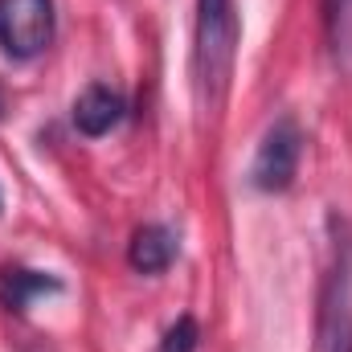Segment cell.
<instances>
[{
	"label": "cell",
	"instance_id": "cell-3",
	"mask_svg": "<svg viewBox=\"0 0 352 352\" xmlns=\"http://www.w3.org/2000/svg\"><path fill=\"white\" fill-rule=\"evenodd\" d=\"M299 156H303V131H299V123L291 115L274 119L266 127L258 152H254L250 184L258 192H287L295 184V173H299Z\"/></svg>",
	"mask_w": 352,
	"mask_h": 352
},
{
	"label": "cell",
	"instance_id": "cell-4",
	"mask_svg": "<svg viewBox=\"0 0 352 352\" xmlns=\"http://www.w3.org/2000/svg\"><path fill=\"white\" fill-rule=\"evenodd\" d=\"M123 119H127V98H123L119 90L102 87V82H90V87L74 98V127H78L87 140L111 135Z\"/></svg>",
	"mask_w": 352,
	"mask_h": 352
},
{
	"label": "cell",
	"instance_id": "cell-7",
	"mask_svg": "<svg viewBox=\"0 0 352 352\" xmlns=\"http://www.w3.org/2000/svg\"><path fill=\"white\" fill-rule=\"evenodd\" d=\"M328 8V45L336 70L352 78V0H324Z\"/></svg>",
	"mask_w": 352,
	"mask_h": 352
},
{
	"label": "cell",
	"instance_id": "cell-5",
	"mask_svg": "<svg viewBox=\"0 0 352 352\" xmlns=\"http://www.w3.org/2000/svg\"><path fill=\"white\" fill-rule=\"evenodd\" d=\"M176 254H180V238H176V230L160 226V221L140 226L127 242V263L140 274H164L176 263Z\"/></svg>",
	"mask_w": 352,
	"mask_h": 352
},
{
	"label": "cell",
	"instance_id": "cell-1",
	"mask_svg": "<svg viewBox=\"0 0 352 352\" xmlns=\"http://www.w3.org/2000/svg\"><path fill=\"white\" fill-rule=\"evenodd\" d=\"M192 78L205 111H217L238 54V12L234 0H197V33H192Z\"/></svg>",
	"mask_w": 352,
	"mask_h": 352
},
{
	"label": "cell",
	"instance_id": "cell-6",
	"mask_svg": "<svg viewBox=\"0 0 352 352\" xmlns=\"http://www.w3.org/2000/svg\"><path fill=\"white\" fill-rule=\"evenodd\" d=\"M62 291V278L50 274V270H33V266H4L0 270V303L8 311H29L33 299L41 295H58Z\"/></svg>",
	"mask_w": 352,
	"mask_h": 352
},
{
	"label": "cell",
	"instance_id": "cell-9",
	"mask_svg": "<svg viewBox=\"0 0 352 352\" xmlns=\"http://www.w3.org/2000/svg\"><path fill=\"white\" fill-rule=\"evenodd\" d=\"M332 352H352V311L344 307L340 316H332Z\"/></svg>",
	"mask_w": 352,
	"mask_h": 352
},
{
	"label": "cell",
	"instance_id": "cell-10",
	"mask_svg": "<svg viewBox=\"0 0 352 352\" xmlns=\"http://www.w3.org/2000/svg\"><path fill=\"white\" fill-rule=\"evenodd\" d=\"M0 115H4V94H0Z\"/></svg>",
	"mask_w": 352,
	"mask_h": 352
},
{
	"label": "cell",
	"instance_id": "cell-8",
	"mask_svg": "<svg viewBox=\"0 0 352 352\" xmlns=\"http://www.w3.org/2000/svg\"><path fill=\"white\" fill-rule=\"evenodd\" d=\"M197 344H201V324L192 316H176V324H168L156 352H197Z\"/></svg>",
	"mask_w": 352,
	"mask_h": 352
},
{
	"label": "cell",
	"instance_id": "cell-2",
	"mask_svg": "<svg viewBox=\"0 0 352 352\" xmlns=\"http://www.w3.org/2000/svg\"><path fill=\"white\" fill-rule=\"evenodd\" d=\"M58 29L54 0H0V50L12 62H33L50 50Z\"/></svg>",
	"mask_w": 352,
	"mask_h": 352
}]
</instances>
